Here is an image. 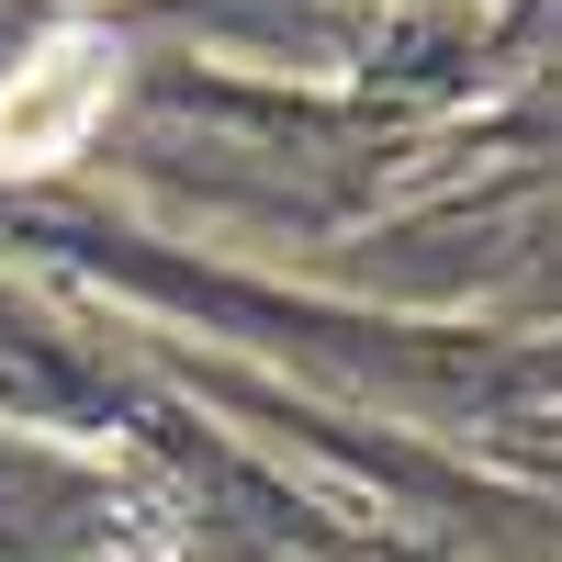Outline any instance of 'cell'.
Returning a JSON list of instances; mask_svg holds the SVG:
<instances>
[{
    "label": "cell",
    "mask_w": 562,
    "mask_h": 562,
    "mask_svg": "<svg viewBox=\"0 0 562 562\" xmlns=\"http://www.w3.org/2000/svg\"><path fill=\"white\" fill-rule=\"evenodd\" d=\"M102 102H113V34H90V23L45 34L34 57L0 79V169H57V158H79L90 124H102Z\"/></svg>",
    "instance_id": "cell-1"
}]
</instances>
